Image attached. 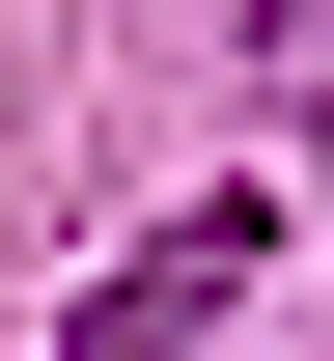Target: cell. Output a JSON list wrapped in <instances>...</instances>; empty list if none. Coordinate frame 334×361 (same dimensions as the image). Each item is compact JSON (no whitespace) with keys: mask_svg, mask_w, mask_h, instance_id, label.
Listing matches in <instances>:
<instances>
[{"mask_svg":"<svg viewBox=\"0 0 334 361\" xmlns=\"http://www.w3.org/2000/svg\"><path fill=\"white\" fill-rule=\"evenodd\" d=\"M251 250H279V195H167V223L84 278V361H167V334H223V306H251Z\"/></svg>","mask_w":334,"mask_h":361,"instance_id":"cell-1","label":"cell"},{"mask_svg":"<svg viewBox=\"0 0 334 361\" xmlns=\"http://www.w3.org/2000/svg\"><path fill=\"white\" fill-rule=\"evenodd\" d=\"M251 56H279V84H306V111H334V0H251Z\"/></svg>","mask_w":334,"mask_h":361,"instance_id":"cell-2","label":"cell"}]
</instances>
